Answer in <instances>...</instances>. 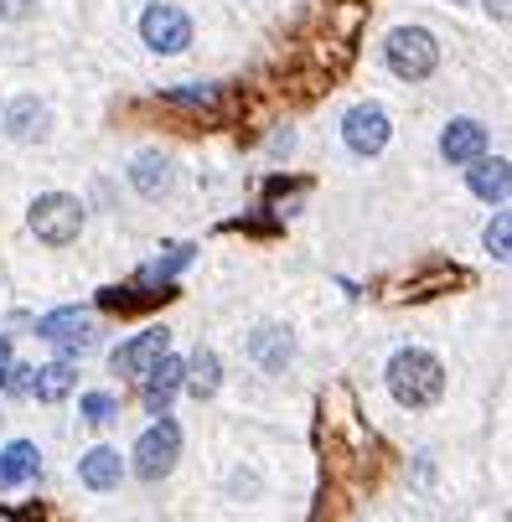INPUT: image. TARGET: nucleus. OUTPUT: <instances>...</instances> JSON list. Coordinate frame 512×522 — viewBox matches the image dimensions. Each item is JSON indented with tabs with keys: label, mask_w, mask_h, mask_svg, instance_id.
<instances>
[{
	"label": "nucleus",
	"mask_w": 512,
	"mask_h": 522,
	"mask_svg": "<svg viewBox=\"0 0 512 522\" xmlns=\"http://www.w3.org/2000/svg\"><path fill=\"white\" fill-rule=\"evenodd\" d=\"M388 393H394L404 409H430L435 398L445 393V367H440V357L425 352V347L394 352V362H388Z\"/></svg>",
	"instance_id": "f257e3e1"
},
{
	"label": "nucleus",
	"mask_w": 512,
	"mask_h": 522,
	"mask_svg": "<svg viewBox=\"0 0 512 522\" xmlns=\"http://www.w3.org/2000/svg\"><path fill=\"white\" fill-rule=\"evenodd\" d=\"M383 57H388V68H394L399 78L419 83V78L435 73V63H440V42L425 32V26H399V32H388Z\"/></svg>",
	"instance_id": "f03ea898"
},
{
	"label": "nucleus",
	"mask_w": 512,
	"mask_h": 522,
	"mask_svg": "<svg viewBox=\"0 0 512 522\" xmlns=\"http://www.w3.org/2000/svg\"><path fill=\"white\" fill-rule=\"evenodd\" d=\"M32 233L42 243H52V249H63V243H73L83 233V202L68 197V192H47L32 202Z\"/></svg>",
	"instance_id": "7ed1b4c3"
},
{
	"label": "nucleus",
	"mask_w": 512,
	"mask_h": 522,
	"mask_svg": "<svg viewBox=\"0 0 512 522\" xmlns=\"http://www.w3.org/2000/svg\"><path fill=\"white\" fill-rule=\"evenodd\" d=\"M176 455H182V424H176V419H156V424H150L145 435L135 440V476H140V481L171 476Z\"/></svg>",
	"instance_id": "20e7f679"
},
{
	"label": "nucleus",
	"mask_w": 512,
	"mask_h": 522,
	"mask_svg": "<svg viewBox=\"0 0 512 522\" xmlns=\"http://www.w3.org/2000/svg\"><path fill=\"white\" fill-rule=\"evenodd\" d=\"M37 336L42 342H57L63 347V362H73L78 352H88L99 342V331H94V311H78V305H63V311H47L37 321Z\"/></svg>",
	"instance_id": "39448f33"
},
{
	"label": "nucleus",
	"mask_w": 512,
	"mask_h": 522,
	"mask_svg": "<svg viewBox=\"0 0 512 522\" xmlns=\"http://www.w3.org/2000/svg\"><path fill=\"white\" fill-rule=\"evenodd\" d=\"M140 37H145L150 52L176 57V52H187V42H192V21H187V11H176V6H150L140 16Z\"/></svg>",
	"instance_id": "423d86ee"
},
{
	"label": "nucleus",
	"mask_w": 512,
	"mask_h": 522,
	"mask_svg": "<svg viewBox=\"0 0 512 522\" xmlns=\"http://www.w3.org/2000/svg\"><path fill=\"white\" fill-rule=\"evenodd\" d=\"M388 135H394V125H388V114L378 104H352L342 119V140H347L352 156H378L388 145Z\"/></svg>",
	"instance_id": "0eeeda50"
},
{
	"label": "nucleus",
	"mask_w": 512,
	"mask_h": 522,
	"mask_svg": "<svg viewBox=\"0 0 512 522\" xmlns=\"http://www.w3.org/2000/svg\"><path fill=\"white\" fill-rule=\"evenodd\" d=\"M182 383H187V362L182 357H161V362H150L145 373H140V393H145V409L156 414V419H166V409H171V398L182 393Z\"/></svg>",
	"instance_id": "6e6552de"
},
{
	"label": "nucleus",
	"mask_w": 512,
	"mask_h": 522,
	"mask_svg": "<svg viewBox=\"0 0 512 522\" xmlns=\"http://www.w3.org/2000/svg\"><path fill=\"white\" fill-rule=\"evenodd\" d=\"M166 347H171V331H166V326H150V331H140V336H135V342L114 347L109 367H114L119 378H140L150 362H161V357H166Z\"/></svg>",
	"instance_id": "1a4fd4ad"
},
{
	"label": "nucleus",
	"mask_w": 512,
	"mask_h": 522,
	"mask_svg": "<svg viewBox=\"0 0 512 522\" xmlns=\"http://www.w3.org/2000/svg\"><path fill=\"white\" fill-rule=\"evenodd\" d=\"M481 150H487V130H481L476 119H450V125L440 130V156L450 166H471Z\"/></svg>",
	"instance_id": "9d476101"
},
{
	"label": "nucleus",
	"mask_w": 512,
	"mask_h": 522,
	"mask_svg": "<svg viewBox=\"0 0 512 522\" xmlns=\"http://www.w3.org/2000/svg\"><path fill=\"white\" fill-rule=\"evenodd\" d=\"M249 357L264 367V373H285L290 357H295V336H290V326H259V331L249 336Z\"/></svg>",
	"instance_id": "9b49d317"
},
{
	"label": "nucleus",
	"mask_w": 512,
	"mask_h": 522,
	"mask_svg": "<svg viewBox=\"0 0 512 522\" xmlns=\"http://www.w3.org/2000/svg\"><path fill=\"white\" fill-rule=\"evenodd\" d=\"M78 481L88 491H114L119 481H125V460H119L114 445H94V450L78 460Z\"/></svg>",
	"instance_id": "f8f14e48"
},
{
	"label": "nucleus",
	"mask_w": 512,
	"mask_h": 522,
	"mask_svg": "<svg viewBox=\"0 0 512 522\" xmlns=\"http://www.w3.org/2000/svg\"><path fill=\"white\" fill-rule=\"evenodd\" d=\"M37 471H42V450H37L32 440H11L6 450H0V491L26 486Z\"/></svg>",
	"instance_id": "ddd939ff"
},
{
	"label": "nucleus",
	"mask_w": 512,
	"mask_h": 522,
	"mask_svg": "<svg viewBox=\"0 0 512 522\" xmlns=\"http://www.w3.org/2000/svg\"><path fill=\"white\" fill-rule=\"evenodd\" d=\"M466 171H471V176H466V181H471V192H476L481 202H492V207L507 202V161H502V156H492V161H487V156H476Z\"/></svg>",
	"instance_id": "4468645a"
},
{
	"label": "nucleus",
	"mask_w": 512,
	"mask_h": 522,
	"mask_svg": "<svg viewBox=\"0 0 512 522\" xmlns=\"http://www.w3.org/2000/svg\"><path fill=\"white\" fill-rule=\"evenodd\" d=\"M130 187L140 197H166L171 192V161L156 156V150H140L135 166H130Z\"/></svg>",
	"instance_id": "2eb2a0df"
},
{
	"label": "nucleus",
	"mask_w": 512,
	"mask_h": 522,
	"mask_svg": "<svg viewBox=\"0 0 512 522\" xmlns=\"http://www.w3.org/2000/svg\"><path fill=\"white\" fill-rule=\"evenodd\" d=\"M73 378H78V373H73V362L57 357V362H47V367H32V388H26V393H37L42 404H57V398H68Z\"/></svg>",
	"instance_id": "dca6fc26"
},
{
	"label": "nucleus",
	"mask_w": 512,
	"mask_h": 522,
	"mask_svg": "<svg viewBox=\"0 0 512 522\" xmlns=\"http://www.w3.org/2000/svg\"><path fill=\"white\" fill-rule=\"evenodd\" d=\"M187 264H192V243H171L161 259H150V264L140 269V280H135V285H150V290L161 285V290H166V285H171V274H182Z\"/></svg>",
	"instance_id": "f3484780"
},
{
	"label": "nucleus",
	"mask_w": 512,
	"mask_h": 522,
	"mask_svg": "<svg viewBox=\"0 0 512 522\" xmlns=\"http://www.w3.org/2000/svg\"><path fill=\"white\" fill-rule=\"evenodd\" d=\"M182 388H192V398H213L218 388H223V362H218V352H197L192 362H187V383Z\"/></svg>",
	"instance_id": "a211bd4d"
},
{
	"label": "nucleus",
	"mask_w": 512,
	"mask_h": 522,
	"mask_svg": "<svg viewBox=\"0 0 512 522\" xmlns=\"http://www.w3.org/2000/svg\"><path fill=\"white\" fill-rule=\"evenodd\" d=\"M6 130H11L16 140H42V135H47V109H42L37 99H21V104H11V114H6Z\"/></svg>",
	"instance_id": "6ab92c4d"
},
{
	"label": "nucleus",
	"mask_w": 512,
	"mask_h": 522,
	"mask_svg": "<svg viewBox=\"0 0 512 522\" xmlns=\"http://www.w3.org/2000/svg\"><path fill=\"white\" fill-rule=\"evenodd\" d=\"M83 419L88 424H114V414H119V398L114 393H104V388H94V393H83Z\"/></svg>",
	"instance_id": "aec40b11"
},
{
	"label": "nucleus",
	"mask_w": 512,
	"mask_h": 522,
	"mask_svg": "<svg viewBox=\"0 0 512 522\" xmlns=\"http://www.w3.org/2000/svg\"><path fill=\"white\" fill-rule=\"evenodd\" d=\"M507 238H512V218H507V212H497L481 243H487V254H492V259H507Z\"/></svg>",
	"instance_id": "412c9836"
},
{
	"label": "nucleus",
	"mask_w": 512,
	"mask_h": 522,
	"mask_svg": "<svg viewBox=\"0 0 512 522\" xmlns=\"http://www.w3.org/2000/svg\"><path fill=\"white\" fill-rule=\"evenodd\" d=\"M0 16H26V0H0Z\"/></svg>",
	"instance_id": "4be33fe9"
},
{
	"label": "nucleus",
	"mask_w": 512,
	"mask_h": 522,
	"mask_svg": "<svg viewBox=\"0 0 512 522\" xmlns=\"http://www.w3.org/2000/svg\"><path fill=\"white\" fill-rule=\"evenodd\" d=\"M290 145H295V135L285 130V135H275V156H290Z\"/></svg>",
	"instance_id": "5701e85b"
},
{
	"label": "nucleus",
	"mask_w": 512,
	"mask_h": 522,
	"mask_svg": "<svg viewBox=\"0 0 512 522\" xmlns=\"http://www.w3.org/2000/svg\"><path fill=\"white\" fill-rule=\"evenodd\" d=\"M487 11H492L497 21H507V0H487Z\"/></svg>",
	"instance_id": "b1692460"
},
{
	"label": "nucleus",
	"mask_w": 512,
	"mask_h": 522,
	"mask_svg": "<svg viewBox=\"0 0 512 522\" xmlns=\"http://www.w3.org/2000/svg\"><path fill=\"white\" fill-rule=\"evenodd\" d=\"M11 362V342H6V336H0V367H6Z\"/></svg>",
	"instance_id": "393cba45"
},
{
	"label": "nucleus",
	"mask_w": 512,
	"mask_h": 522,
	"mask_svg": "<svg viewBox=\"0 0 512 522\" xmlns=\"http://www.w3.org/2000/svg\"><path fill=\"white\" fill-rule=\"evenodd\" d=\"M0 388H6V367H0Z\"/></svg>",
	"instance_id": "a878e982"
}]
</instances>
